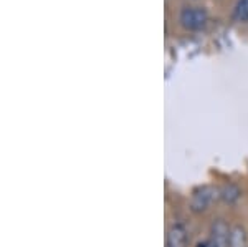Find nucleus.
Wrapping results in <instances>:
<instances>
[{
	"label": "nucleus",
	"instance_id": "f257e3e1",
	"mask_svg": "<svg viewBox=\"0 0 248 247\" xmlns=\"http://www.w3.org/2000/svg\"><path fill=\"white\" fill-rule=\"evenodd\" d=\"M220 198L218 189L212 188V186H202V188L195 189L190 198V211L192 213H203L210 208V204Z\"/></svg>",
	"mask_w": 248,
	"mask_h": 247
},
{
	"label": "nucleus",
	"instance_id": "f03ea898",
	"mask_svg": "<svg viewBox=\"0 0 248 247\" xmlns=\"http://www.w3.org/2000/svg\"><path fill=\"white\" fill-rule=\"evenodd\" d=\"M207 12L201 7H187L181 12V23L187 30H202L207 25Z\"/></svg>",
	"mask_w": 248,
	"mask_h": 247
},
{
	"label": "nucleus",
	"instance_id": "7ed1b4c3",
	"mask_svg": "<svg viewBox=\"0 0 248 247\" xmlns=\"http://www.w3.org/2000/svg\"><path fill=\"white\" fill-rule=\"evenodd\" d=\"M230 232L232 229L229 228L223 219H218L212 224L210 229V244L212 247H229V241H230Z\"/></svg>",
	"mask_w": 248,
	"mask_h": 247
},
{
	"label": "nucleus",
	"instance_id": "20e7f679",
	"mask_svg": "<svg viewBox=\"0 0 248 247\" xmlns=\"http://www.w3.org/2000/svg\"><path fill=\"white\" fill-rule=\"evenodd\" d=\"M166 247H187V229L182 224H172L167 231Z\"/></svg>",
	"mask_w": 248,
	"mask_h": 247
},
{
	"label": "nucleus",
	"instance_id": "39448f33",
	"mask_svg": "<svg viewBox=\"0 0 248 247\" xmlns=\"http://www.w3.org/2000/svg\"><path fill=\"white\" fill-rule=\"evenodd\" d=\"M220 199H222L225 204H235L240 198H242V189L235 184H223L218 189Z\"/></svg>",
	"mask_w": 248,
	"mask_h": 247
},
{
	"label": "nucleus",
	"instance_id": "423d86ee",
	"mask_svg": "<svg viewBox=\"0 0 248 247\" xmlns=\"http://www.w3.org/2000/svg\"><path fill=\"white\" fill-rule=\"evenodd\" d=\"M247 246H248V239H247L245 229H243L242 226H235V228H232L229 247H247Z\"/></svg>",
	"mask_w": 248,
	"mask_h": 247
},
{
	"label": "nucleus",
	"instance_id": "0eeeda50",
	"mask_svg": "<svg viewBox=\"0 0 248 247\" xmlns=\"http://www.w3.org/2000/svg\"><path fill=\"white\" fill-rule=\"evenodd\" d=\"M235 17L240 22H248V0H240L237 9H235Z\"/></svg>",
	"mask_w": 248,
	"mask_h": 247
}]
</instances>
